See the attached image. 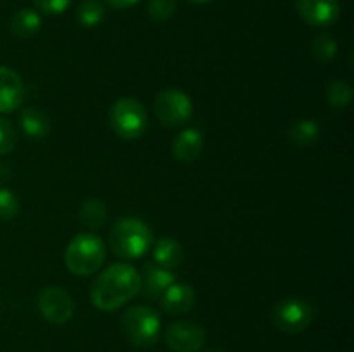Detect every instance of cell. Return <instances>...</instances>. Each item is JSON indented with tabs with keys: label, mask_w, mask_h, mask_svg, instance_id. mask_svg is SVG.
<instances>
[{
	"label": "cell",
	"mask_w": 354,
	"mask_h": 352,
	"mask_svg": "<svg viewBox=\"0 0 354 352\" xmlns=\"http://www.w3.org/2000/svg\"><path fill=\"white\" fill-rule=\"evenodd\" d=\"M175 282L173 269H166L156 262H145L140 273V293L145 299L159 300Z\"/></svg>",
	"instance_id": "cell-11"
},
{
	"label": "cell",
	"mask_w": 354,
	"mask_h": 352,
	"mask_svg": "<svg viewBox=\"0 0 354 352\" xmlns=\"http://www.w3.org/2000/svg\"><path fill=\"white\" fill-rule=\"evenodd\" d=\"M19 128L31 140H41L50 130V119L38 107H24L19 113Z\"/></svg>",
	"instance_id": "cell-15"
},
{
	"label": "cell",
	"mask_w": 354,
	"mask_h": 352,
	"mask_svg": "<svg viewBox=\"0 0 354 352\" xmlns=\"http://www.w3.org/2000/svg\"><path fill=\"white\" fill-rule=\"evenodd\" d=\"M204 137L197 128H185L171 141V154L176 161L189 164L203 154Z\"/></svg>",
	"instance_id": "cell-14"
},
{
	"label": "cell",
	"mask_w": 354,
	"mask_h": 352,
	"mask_svg": "<svg viewBox=\"0 0 354 352\" xmlns=\"http://www.w3.org/2000/svg\"><path fill=\"white\" fill-rule=\"evenodd\" d=\"M190 2H194V3H209V2H213V0H190Z\"/></svg>",
	"instance_id": "cell-28"
},
{
	"label": "cell",
	"mask_w": 354,
	"mask_h": 352,
	"mask_svg": "<svg viewBox=\"0 0 354 352\" xmlns=\"http://www.w3.org/2000/svg\"><path fill=\"white\" fill-rule=\"evenodd\" d=\"M339 43L335 40V37L332 33H320L311 43V55L317 59L318 62H327L334 61L335 55H337Z\"/></svg>",
	"instance_id": "cell-21"
},
{
	"label": "cell",
	"mask_w": 354,
	"mask_h": 352,
	"mask_svg": "<svg viewBox=\"0 0 354 352\" xmlns=\"http://www.w3.org/2000/svg\"><path fill=\"white\" fill-rule=\"evenodd\" d=\"M185 259V251L182 244L171 237H162L154 245V261L156 264L162 266L166 269H176L182 266Z\"/></svg>",
	"instance_id": "cell-16"
},
{
	"label": "cell",
	"mask_w": 354,
	"mask_h": 352,
	"mask_svg": "<svg viewBox=\"0 0 354 352\" xmlns=\"http://www.w3.org/2000/svg\"><path fill=\"white\" fill-rule=\"evenodd\" d=\"M106 261V245L95 233H78L71 238L64 252V264L73 275L90 276Z\"/></svg>",
	"instance_id": "cell-3"
},
{
	"label": "cell",
	"mask_w": 354,
	"mask_h": 352,
	"mask_svg": "<svg viewBox=\"0 0 354 352\" xmlns=\"http://www.w3.org/2000/svg\"><path fill=\"white\" fill-rule=\"evenodd\" d=\"M196 290L192 289L187 283L175 282L159 299L161 302L162 311L166 314H171V316H182L187 314L189 311L194 309L196 306Z\"/></svg>",
	"instance_id": "cell-13"
},
{
	"label": "cell",
	"mask_w": 354,
	"mask_h": 352,
	"mask_svg": "<svg viewBox=\"0 0 354 352\" xmlns=\"http://www.w3.org/2000/svg\"><path fill=\"white\" fill-rule=\"evenodd\" d=\"M297 14L310 26H330L341 16L339 0H297Z\"/></svg>",
	"instance_id": "cell-10"
},
{
	"label": "cell",
	"mask_w": 354,
	"mask_h": 352,
	"mask_svg": "<svg viewBox=\"0 0 354 352\" xmlns=\"http://www.w3.org/2000/svg\"><path fill=\"white\" fill-rule=\"evenodd\" d=\"M111 7H116V9H128V7L135 6L140 0H106Z\"/></svg>",
	"instance_id": "cell-27"
},
{
	"label": "cell",
	"mask_w": 354,
	"mask_h": 352,
	"mask_svg": "<svg viewBox=\"0 0 354 352\" xmlns=\"http://www.w3.org/2000/svg\"><path fill=\"white\" fill-rule=\"evenodd\" d=\"M320 138V124L310 117L294 121L289 128V140L297 148H310Z\"/></svg>",
	"instance_id": "cell-18"
},
{
	"label": "cell",
	"mask_w": 354,
	"mask_h": 352,
	"mask_svg": "<svg viewBox=\"0 0 354 352\" xmlns=\"http://www.w3.org/2000/svg\"><path fill=\"white\" fill-rule=\"evenodd\" d=\"M327 100L335 110L346 109L353 100V88L344 79H330L327 85Z\"/></svg>",
	"instance_id": "cell-22"
},
{
	"label": "cell",
	"mask_w": 354,
	"mask_h": 352,
	"mask_svg": "<svg viewBox=\"0 0 354 352\" xmlns=\"http://www.w3.org/2000/svg\"><path fill=\"white\" fill-rule=\"evenodd\" d=\"M315 317L313 304L303 297H286L272 311L273 324L282 333L297 335L306 330Z\"/></svg>",
	"instance_id": "cell-6"
},
{
	"label": "cell",
	"mask_w": 354,
	"mask_h": 352,
	"mask_svg": "<svg viewBox=\"0 0 354 352\" xmlns=\"http://www.w3.org/2000/svg\"><path fill=\"white\" fill-rule=\"evenodd\" d=\"M123 331L135 347H152L161 335V316L151 306H133L123 314Z\"/></svg>",
	"instance_id": "cell-5"
},
{
	"label": "cell",
	"mask_w": 354,
	"mask_h": 352,
	"mask_svg": "<svg viewBox=\"0 0 354 352\" xmlns=\"http://www.w3.org/2000/svg\"><path fill=\"white\" fill-rule=\"evenodd\" d=\"M206 352H225L223 349H207Z\"/></svg>",
	"instance_id": "cell-29"
},
{
	"label": "cell",
	"mask_w": 354,
	"mask_h": 352,
	"mask_svg": "<svg viewBox=\"0 0 354 352\" xmlns=\"http://www.w3.org/2000/svg\"><path fill=\"white\" fill-rule=\"evenodd\" d=\"M19 213V199L9 188H0V221H10Z\"/></svg>",
	"instance_id": "cell-23"
},
{
	"label": "cell",
	"mask_w": 354,
	"mask_h": 352,
	"mask_svg": "<svg viewBox=\"0 0 354 352\" xmlns=\"http://www.w3.org/2000/svg\"><path fill=\"white\" fill-rule=\"evenodd\" d=\"M154 114L166 128H180L192 117L194 102L183 90L166 88L156 95Z\"/></svg>",
	"instance_id": "cell-7"
},
{
	"label": "cell",
	"mask_w": 354,
	"mask_h": 352,
	"mask_svg": "<svg viewBox=\"0 0 354 352\" xmlns=\"http://www.w3.org/2000/svg\"><path fill=\"white\" fill-rule=\"evenodd\" d=\"M40 28L41 16L35 9H19L10 19V33L19 40H30Z\"/></svg>",
	"instance_id": "cell-17"
},
{
	"label": "cell",
	"mask_w": 354,
	"mask_h": 352,
	"mask_svg": "<svg viewBox=\"0 0 354 352\" xmlns=\"http://www.w3.org/2000/svg\"><path fill=\"white\" fill-rule=\"evenodd\" d=\"M17 141V135H16V128L12 126L9 119L0 116V155L10 154L16 147Z\"/></svg>",
	"instance_id": "cell-25"
},
{
	"label": "cell",
	"mask_w": 354,
	"mask_h": 352,
	"mask_svg": "<svg viewBox=\"0 0 354 352\" xmlns=\"http://www.w3.org/2000/svg\"><path fill=\"white\" fill-rule=\"evenodd\" d=\"M165 340L173 352H199L206 344V331L194 321H176L166 330Z\"/></svg>",
	"instance_id": "cell-9"
},
{
	"label": "cell",
	"mask_w": 354,
	"mask_h": 352,
	"mask_svg": "<svg viewBox=\"0 0 354 352\" xmlns=\"http://www.w3.org/2000/svg\"><path fill=\"white\" fill-rule=\"evenodd\" d=\"M73 0H35V6L38 10H41L44 14H52V16H57L62 14L69 6H71Z\"/></svg>",
	"instance_id": "cell-26"
},
{
	"label": "cell",
	"mask_w": 354,
	"mask_h": 352,
	"mask_svg": "<svg viewBox=\"0 0 354 352\" xmlns=\"http://www.w3.org/2000/svg\"><path fill=\"white\" fill-rule=\"evenodd\" d=\"M154 244L151 226L137 217H123L116 221L109 233V245L121 259H138L145 255Z\"/></svg>",
	"instance_id": "cell-2"
},
{
	"label": "cell",
	"mask_w": 354,
	"mask_h": 352,
	"mask_svg": "<svg viewBox=\"0 0 354 352\" xmlns=\"http://www.w3.org/2000/svg\"><path fill=\"white\" fill-rule=\"evenodd\" d=\"M106 17V7L100 0H83L76 9V19L83 28H95Z\"/></svg>",
	"instance_id": "cell-20"
},
{
	"label": "cell",
	"mask_w": 354,
	"mask_h": 352,
	"mask_svg": "<svg viewBox=\"0 0 354 352\" xmlns=\"http://www.w3.org/2000/svg\"><path fill=\"white\" fill-rule=\"evenodd\" d=\"M80 223L88 230H99L107 221V206L100 199L83 200L78 211Z\"/></svg>",
	"instance_id": "cell-19"
},
{
	"label": "cell",
	"mask_w": 354,
	"mask_h": 352,
	"mask_svg": "<svg viewBox=\"0 0 354 352\" xmlns=\"http://www.w3.org/2000/svg\"><path fill=\"white\" fill-rule=\"evenodd\" d=\"M109 124L114 135L123 140H137L147 131V109L133 97H121L111 106Z\"/></svg>",
	"instance_id": "cell-4"
},
{
	"label": "cell",
	"mask_w": 354,
	"mask_h": 352,
	"mask_svg": "<svg viewBox=\"0 0 354 352\" xmlns=\"http://www.w3.org/2000/svg\"><path fill=\"white\" fill-rule=\"evenodd\" d=\"M24 99V85L12 68L0 66V114L14 113Z\"/></svg>",
	"instance_id": "cell-12"
},
{
	"label": "cell",
	"mask_w": 354,
	"mask_h": 352,
	"mask_svg": "<svg viewBox=\"0 0 354 352\" xmlns=\"http://www.w3.org/2000/svg\"><path fill=\"white\" fill-rule=\"evenodd\" d=\"M140 293V271L128 262L111 264L90 289V300L99 311H116Z\"/></svg>",
	"instance_id": "cell-1"
},
{
	"label": "cell",
	"mask_w": 354,
	"mask_h": 352,
	"mask_svg": "<svg viewBox=\"0 0 354 352\" xmlns=\"http://www.w3.org/2000/svg\"><path fill=\"white\" fill-rule=\"evenodd\" d=\"M176 0H149L147 12L158 23L168 21L175 14Z\"/></svg>",
	"instance_id": "cell-24"
},
{
	"label": "cell",
	"mask_w": 354,
	"mask_h": 352,
	"mask_svg": "<svg viewBox=\"0 0 354 352\" xmlns=\"http://www.w3.org/2000/svg\"><path fill=\"white\" fill-rule=\"evenodd\" d=\"M41 317L52 324H66L75 316V300L61 286H45L37 297Z\"/></svg>",
	"instance_id": "cell-8"
}]
</instances>
